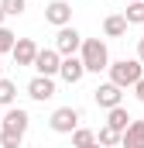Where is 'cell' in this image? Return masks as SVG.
Segmentation results:
<instances>
[{
    "label": "cell",
    "instance_id": "1",
    "mask_svg": "<svg viewBox=\"0 0 144 148\" xmlns=\"http://www.w3.org/2000/svg\"><path fill=\"white\" fill-rule=\"evenodd\" d=\"M28 124H31V114L24 107H10L0 121V145L3 148H21L24 134H28Z\"/></svg>",
    "mask_w": 144,
    "mask_h": 148
},
{
    "label": "cell",
    "instance_id": "2",
    "mask_svg": "<svg viewBox=\"0 0 144 148\" xmlns=\"http://www.w3.org/2000/svg\"><path fill=\"white\" fill-rule=\"evenodd\" d=\"M82 62H86V73H103L110 69V52L103 38H82V48H79Z\"/></svg>",
    "mask_w": 144,
    "mask_h": 148
},
{
    "label": "cell",
    "instance_id": "3",
    "mask_svg": "<svg viewBox=\"0 0 144 148\" xmlns=\"http://www.w3.org/2000/svg\"><path fill=\"white\" fill-rule=\"evenodd\" d=\"M107 73H110L113 83H120V86L127 90V86H134V83L144 76V62L141 59H120V62H110Z\"/></svg>",
    "mask_w": 144,
    "mask_h": 148
},
{
    "label": "cell",
    "instance_id": "4",
    "mask_svg": "<svg viewBox=\"0 0 144 148\" xmlns=\"http://www.w3.org/2000/svg\"><path fill=\"white\" fill-rule=\"evenodd\" d=\"M79 121H82V114L75 110V107H58V110L52 114V121H48V124H52V131H55V134H72V131L79 127Z\"/></svg>",
    "mask_w": 144,
    "mask_h": 148
},
{
    "label": "cell",
    "instance_id": "5",
    "mask_svg": "<svg viewBox=\"0 0 144 148\" xmlns=\"http://www.w3.org/2000/svg\"><path fill=\"white\" fill-rule=\"evenodd\" d=\"M93 97H96V103H100L103 110H110V107H117V103L124 100V86L113 83V79H107V83H100V86L93 90Z\"/></svg>",
    "mask_w": 144,
    "mask_h": 148
},
{
    "label": "cell",
    "instance_id": "6",
    "mask_svg": "<svg viewBox=\"0 0 144 148\" xmlns=\"http://www.w3.org/2000/svg\"><path fill=\"white\" fill-rule=\"evenodd\" d=\"M55 48H58L62 55H75V52L82 48V35H79L72 24H62L58 35H55Z\"/></svg>",
    "mask_w": 144,
    "mask_h": 148
},
{
    "label": "cell",
    "instance_id": "7",
    "mask_svg": "<svg viewBox=\"0 0 144 148\" xmlns=\"http://www.w3.org/2000/svg\"><path fill=\"white\" fill-rule=\"evenodd\" d=\"M35 69L45 73V76H58V69H62V52L58 48H38Z\"/></svg>",
    "mask_w": 144,
    "mask_h": 148
},
{
    "label": "cell",
    "instance_id": "8",
    "mask_svg": "<svg viewBox=\"0 0 144 148\" xmlns=\"http://www.w3.org/2000/svg\"><path fill=\"white\" fill-rule=\"evenodd\" d=\"M10 55H14V66H35V59H38L35 38H17L14 48H10Z\"/></svg>",
    "mask_w": 144,
    "mask_h": 148
},
{
    "label": "cell",
    "instance_id": "9",
    "mask_svg": "<svg viewBox=\"0 0 144 148\" xmlns=\"http://www.w3.org/2000/svg\"><path fill=\"white\" fill-rule=\"evenodd\" d=\"M45 21L55 24V28L72 24V3H69V0H52V3L45 7Z\"/></svg>",
    "mask_w": 144,
    "mask_h": 148
},
{
    "label": "cell",
    "instance_id": "10",
    "mask_svg": "<svg viewBox=\"0 0 144 148\" xmlns=\"http://www.w3.org/2000/svg\"><path fill=\"white\" fill-rule=\"evenodd\" d=\"M28 97H31V100H52V97H55V76L38 73L35 79L28 83Z\"/></svg>",
    "mask_w": 144,
    "mask_h": 148
},
{
    "label": "cell",
    "instance_id": "11",
    "mask_svg": "<svg viewBox=\"0 0 144 148\" xmlns=\"http://www.w3.org/2000/svg\"><path fill=\"white\" fill-rule=\"evenodd\" d=\"M58 76L65 79V83H79L82 76H86V62H82V55H62V69Z\"/></svg>",
    "mask_w": 144,
    "mask_h": 148
},
{
    "label": "cell",
    "instance_id": "12",
    "mask_svg": "<svg viewBox=\"0 0 144 148\" xmlns=\"http://www.w3.org/2000/svg\"><path fill=\"white\" fill-rule=\"evenodd\" d=\"M127 14H110L107 21H103V35L107 38H120V35H127Z\"/></svg>",
    "mask_w": 144,
    "mask_h": 148
},
{
    "label": "cell",
    "instance_id": "13",
    "mask_svg": "<svg viewBox=\"0 0 144 148\" xmlns=\"http://www.w3.org/2000/svg\"><path fill=\"white\" fill-rule=\"evenodd\" d=\"M120 145H127V148H144V121H130V124H127Z\"/></svg>",
    "mask_w": 144,
    "mask_h": 148
},
{
    "label": "cell",
    "instance_id": "14",
    "mask_svg": "<svg viewBox=\"0 0 144 148\" xmlns=\"http://www.w3.org/2000/svg\"><path fill=\"white\" fill-rule=\"evenodd\" d=\"M130 121H134V117L127 114V107H120V103L107 110V124H113L117 131H127V124H130Z\"/></svg>",
    "mask_w": 144,
    "mask_h": 148
},
{
    "label": "cell",
    "instance_id": "15",
    "mask_svg": "<svg viewBox=\"0 0 144 148\" xmlns=\"http://www.w3.org/2000/svg\"><path fill=\"white\" fill-rule=\"evenodd\" d=\"M96 141H100V145H120V141H124V131H117L113 124H103L100 134H96Z\"/></svg>",
    "mask_w": 144,
    "mask_h": 148
},
{
    "label": "cell",
    "instance_id": "16",
    "mask_svg": "<svg viewBox=\"0 0 144 148\" xmlns=\"http://www.w3.org/2000/svg\"><path fill=\"white\" fill-rule=\"evenodd\" d=\"M14 97H17V86H14L10 79H3V76H0V107H10V103H14Z\"/></svg>",
    "mask_w": 144,
    "mask_h": 148
},
{
    "label": "cell",
    "instance_id": "17",
    "mask_svg": "<svg viewBox=\"0 0 144 148\" xmlns=\"http://www.w3.org/2000/svg\"><path fill=\"white\" fill-rule=\"evenodd\" d=\"M72 145L75 148H89V145H96V134L86 131V127H75V131H72Z\"/></svg>",
    "mask_w": 144,
    "mask_h": 148
},
{
    "label": "cell",
    "instance_id": "18",
    "mask_svg": "<svg viewBox=\"0 0 144 148\" xmlns=\"http://www.w3.org/2000/svg\"><path fill=\"white\" fill-rule=\"evenodd\" d=\"M124 14H127V21H130V24H144V0H130Z\"/></svg>",
    "mask_w": 144,
    "mask_h": 148
},
{
    "label": "cell",
    "instance_id": "19",
    "mask_svg": "<svg viewBox=\"0 0 144 148\" xmlns=\"http://www.w3.org/2000/svg\"><path fill=\"white\" fill-rule=\"evenodd\" d=\"M14 41H17V35H14L10 28H3V24H0V55H7V52L14 48Z\"/></svg>",
    "mask_w": 144,
    "mask_h": 148
},
{
    "label": "cell",
    "instance_id": "20",
    "mask_svg": "<svg viewBox=\"0 0 144 148\" xmlns=\"http://www.w3.org/2000/svg\"><path fill=\"white\" fill-rule=\"evenodd\" d=\"M0 3H3L7 17H17V14H24V10H28V0H0Z\"/></svg>",
    "mask_w": 144,
    "mask_h": 148
},
{
    "label": "cell",
    "instance_id": "21",
    "mask_svg": "<svg viewBox=\"0 0 144 148\" xmlns=\"http://www.w3.org/2000/svg\"><path fill=\"white\" fill-rule=\"evenodd\" d=\"M134 97H137V100H141V103H144V76H141V79H137V83H134Z\"/></svg>",
    "mask_w": 144,
    "mask_h": 148
},
{
    "label": "cell",
    "instance_id": "22",
    "mask_svg": "<svg viewBox=\"0 0 144 148\" xmlns=\"http://www.w3.org/2000/svg\"><path fill=\"white\" fill-rule=\"evenodd\" d=\"M137 59H141V62H144V38H141V41H137Z\"/></svg>",
    "mask_w": 144,
    "mask_h": 148
},
{
    "label": "cell",
    "instance_id": "23",
    "mask_svg": "<svg viewBox=\"0 0 144 148\" xmlns=\"http://www.w3.org/2000/svg\"><path fill=\"white\" fill-rule=\"evenodd\" d=\"M3 17H7V10H3V3H0V24H3Z\"/></svg>",
    "mask_w": 144,
    "mask_h": 148
},
{
    "label": "cell",
    "instance_id": "24",
    "mask_svg": "<svg viewBox=\"0 0 144 148\" xmlns=\"http://www.w3.org/2000/svg\"><path fill=\"white\" fill-rule=\"evenodd\" d=\"M0 76H3V66H0Z\"/></svg>",
    "mask_w": 144,
    "mask_h": 148
},
{
    "label": "cell",
    "instance_id": "25",
    "mask_svg": "<svg viewBox=\"0 0 144 148\" xmlns=\"http://www.w3.org/2000/svg\"><path fill=\"white\" fill-rule=\"evenodd\" d=\"M0 121H3V117H0Z\"/></svg>",
    "mask_w": 144,
    "mask_h": 148
}]
</instances>
